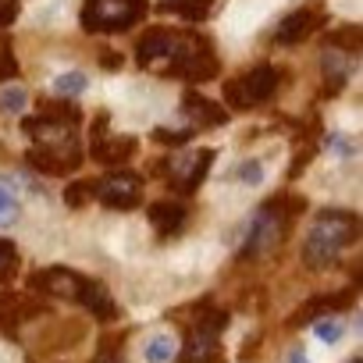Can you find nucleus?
Returning <instances> with one entry per match:
<instances>
[{"instance_id":"1","label":"nucleus","mask_w":363,"mask_h":363,"mask_svg":"<svg viewBox=\"0 0 363 363\" xmlns=\"http://www.w3.org/2000/svg\"><path fill=\"white\" fill-rule=\"evenodd\" d=\"M135 61L146 72L178 75V79H189V82H207V79L218 75L214 47L203 36L182 33V29H150L135 47Z\"/></svg>"},{"instance_id":"2","label":"nucleus","mask_w":363,"mask_h":363,"mask_svg":"<svg viewBox=\"0 0 363 363\" xmlns=\"http://www.w3.org/2000/svg\"><path fill=\"white\" fill-rule=\"evenodd\" d=\"M79 107L75 104H47L40 114L26 118L22 128L26 135L36 143L33 150V164L47 174H68L79 167V143H75V128H79Z\"/></svg>"},{"instance_id":"3","label":"nucleus","mask_w":363,"mask_h":363,"mask_svg":"<svg viewBox=\"0 0 363 363\" xmlns=\"http://www.w3.org/2000/svg\"><path fill=\"white\" fill-rule=\"evenodd\" d=\"M359 235V218L352 211H320L313 221H310V232H306V242H303V260L320 271L328 264H335L342 257V250H349Z\"/></svg>"},{"instance_id":"4","label":"nucleus","mask_w":363,"mask_h":363,"mask_svg":"<svg viewBox=\"0 0 363 363\" xmlns=\"http://www.w3.org/2000/svg\"><path fill=\"white\" fill-rule=\"evenodd\" d=\"M225 320H228L225 310H218V306H211V303L196 306L193 324H189V338H186V349H182L178 363H221Z\"/></svg>"},{"instance_id":"5","label":"nucleus","mask_w":363,"mask_h":363,"mask_svg":"<svg viewBox=\"0 0 363 363\" xmlns=\"http://www.w3.org/2000/svg\"><path fill=\"white\" fill-rule=\"evenodd\" d=\"M285 203H289V200H271V203H264V207L250 218L246 235H242V250H239L242 260L260 257V253H267V250H274V246L281 242V235H285V228H289V218L296 214V211H285Z\"/></svg>"},{"instance_id":"6","label":"nucleus","mask_w":363,"mask_h":363,"mask_svg":"<svg viewBox=\"0 0 363 363\" xmlns=\"http://www.w3.org/2000/svg\"><path fill=\"white\" fill-rule=\"evenodd\" d=\"M146 15V0H86L82 29L86 33H121Z\"/></svg>"},{"instance_id":"7","label":"nucleus","mask_w":363,"mask_h":363,"mask_svg":"<svg viewBox=\"0 0 363 363\" xmlns=\"http://www.w3.org/2000/svg\"><path fill=\"white\" fill-rule=\"evenodd\" d=\"M278 82H281V72L274 65H257V68L242 72L239 79H228L225 82V96H228L232 107H257V104L274 96Z\"/></svg>"},{"instance_id":"8","label":"nucleus","mask_w":363,"mask_h":363,"mask_svg":"<svg viewBox=\"0 0 363 363\" xmlns=\"http://www.w3.org/2000/svg\"><path fill=\"white\" fill-rule=\"evenodd\" d=\"M211 164H214V150H193V153H171L167 160H160V171L167 174L171 189L193 193V189H200V182L207 178Z\"/></svg>"},{"instance_id":"9","label":"nucleus","mask_w":363,"mask_h":363,"mask_svg":"<svg viewBox=\"0 0 363 363\" xmlns=\"http://www.w3.org/2000/svg\"><path fill=\"white\" fill-rule=\"evenodd\" d=\"M93 196H96L100 203H107L111 211H132V207L143 200V178L132 174V171L107 174V178L93 182Z\"/></svg>"},{"instance_id":"10","label":"nucleus","mask_w":363,"mask_h":363,"mask_svg":"<svg viewBox=\"0 0 363 363\" xmlns=\"http://www.w3.org/2000/svg\"><path fill=\"white\" fill-rule=\"evenodd\" d=\"M82 281L86 278L68 267H43L40 274L29 278V289H36L40 296H54V299H79Z\"/></svg>"},{"instance_id":"11","label":"nucleus","mask_w":363,"mask_h":363,"mask_svg":"<svg viewBox=\"0 0 363 363\" xmlns=\"http://www.w3.org/2000/svg\"><path fill=\"white\" fill-rule=\"evenodd\" d=\"M135 146H139L135 135H114L107 128V118L96 121V128H93V157L100 164H121V160H128L135 153Z\"/></svg>"},{"instance_id":"12","label":"nucleus","mask_w":363,"mask_h":363,"mask_svg":"<svg viewBox=\"0 0 363 363\" xmlns=\"http://www.w3.org/2000/svg\"><path fill=\"white\" fill-rule=\"evenodd\" d=\"M320 22H324V15H320L317 8H299V11L285 15V18L274 26L271 40H274V43H281V47H292V43L306 40L310 33H317V29H320Z\"/></svg>"},{"instance_id":"13","label":"nucleus","mask_w":363,"mask_h":363,"mask_svg":"<svg viewBox=\"0 0 363 363\" xmlns=\"http://www.w3.org/2000/svg\"><path fill=\"white\" fill-rule=\"evenodd\" d=\"M320 68H324V82H328V89H342V86L349 82L352 68H356V50L335 43V47H328V50L320 54Z\"/></svg>"},{"instance_id":"14","label":"nucleus","mask_w":363,"mask_h":363,"mask_svg":"<svg viewBox=\"0 0 363 363\" xmlns=\"http://www.w3.org/2000/svg\"><path fill=\"white\" fill-rule=\"evenodd\" d=\"M182 111L193 118V128H214V125H225V121H228V111H225L221 104H211V100L200 96V93H186V100H182Z\"/></svg>"},{"instance_id":"15","label":"nucleus","mask_w":363,"mask_h":363,"mask_svg":"<svg viewBox=\"0 0 363 363\" xmlns=\"http://www.w3.org/2000/svg\"><path fill=\"white\" fill-rule=\"evenodd\" d=\"M75 303H82V306H86L93 317H100V320H114V317H118V306H114L111 292H107L100 281H89V278H86Z\"/></svg>"},{"instance_id":"16","label":"nucleus","mask_w":363,"mask_h":363,"mask_svg":"<svg viewBox=\"0 0 363 363\" xmlns=\"http://www.w3.org/2000/svg\"><path fill=\"white\" fill-rule=\"evenodd\" d=\"M150 221H153V228L160 232V235H178L182 228H186V221H189V211L182 207V203H153L150 207Z\"/></svg>"},{"instance_id":"17","label":"nucleus","mask_w":363,"mask_h":363,"mask_svg":"<svg viewBox=\"0 0 363 363\" xmlns=\"http://www.w3.org/2000/svg\"><path fill=\"white\" fill-rule=\"evenodd\" d=\"M174 352H178V342H174L171 331H157V335H150L146 345H143V359H146V363H171Z\"/></svg>"},{"instance_id":"18","label":"nucleus","mask_w":363,"mask_h":363,"mask_svg":"<svg viewBox=\"0 0 363 363\" xmlns=\"http://www.w3.org/2000/svg\"><path fill=\"white\" fill-rule=\"evenodd\" d=\"M211 4H214V0H164L160 11L178 15V18H189V22H203L211 15Z\"/></svg>"},{"instance_id":"19","label":"nucleus","mask_w":363,"mask_h":363,"mask_svg":"<svg viewBox=\"0 0 363 363\" xmlns=\"http://www.w3.org/2000/svg\"><path fill=\"white\" fill-rule=\"evenodd\" d=\"M310 331H313V338H320L324 345H335V342H342V338H345V324H342L335 313L317 317V320L310 324Z\"/></svg>"},{"instance_id":"20","label":"nucleus","mask_w":363,"mask_h":363,"mask_svg":"<svg viewBox=\"0 0 363 363\" xmlns=\"http://www.w3.org/2000/svg\"><path fill=\"white\" fill-rule=\"evenodd\" d=\"M50 86H54L57 96H79V93H86L89 75H86V72H61V75H54Z\"/></svg>"},{"instance_id":"21","label":"nucleus","mask_w":363,"mask_h":363,"mask_svg":"<svg viewBox=\"0 0 363 363\" xmlns=\"http://www.w3.org/2000/svg\"><path fill=\"white\" fill-rule=\"evenodd\" d=\"M22 299L18 296H4L0 299V331H8V335H15V324H22Z\"/></svg>"},{"instance_id":"22","label":"nucleus","mask_w":363,"mask_h":363,"mask_svg":"<svg viewBox=\"0 0 363 363\" xmlns=\"http://www.w3.org/2000/svg\"><path fill=\"white\" fill-rule=\"evenodd\" d=\"M235 178L242 182V186H250V189H257L260 182H264V160H242L239 167H235Z\"/></svg>"},{"instance_id":"23","label":"nucleus","mask_w":363,"mask_h":363,"mask_svg":"<svg viewBox=\"0 0 363 363\" xmlns=\"http://www.w3.org/2000/svg\"><path fill=\"white\" fill-rule=\"evenodd\" d=\"M324 150H328L331 157H338V160H349V157L356 153V143H352L345 132H331V135L324 139Z\"/></svg>"},{"instance_id":"24","label":"nucleus","mask_w":363,"mask_h":363,"mask_svg":"<svg viewBox=\"0 0 363 363\" xmlns=\"http://www.w3.org/2000/svg\"><path fill=\"white\" fill-rule=\"evenodd\" d=\"M15 271H18V250H15V242L0 239V278H11Z\"/></svg>"},{"instance_id":"25","label":"nucleus","mask_w":363,"mask_h":363,"mask_svg":"<svg viewBox=\"0 0 363 363\" xmlns=\"http://www.w3.org/2000/svg\"><path fill=\"white\" fill-rule=\"evenodd\" d=\"M26 100H29L26 89H4V93H0V107H4L8 114H22Z\"/></svg>"},{"instance_id":"26","label":"nucleus","mask_w":363,"mask_h":363,"mask_svg":"<svg viewBox=\"0 0 363 363\" xmlns=\"http://www.w3.org/2000/svg\"><path fill=\"white\" fill-rule=\"evenodd\" d=\"M15 75H18V61H15L8 40H0V82H4V79H15Z\"/></svg>"},{"instance_id":"27","label":"nucleus","mask_w":363,"mask_h":363,"mask_svg":"<svg viewBox=\"0 0 363 363\" xmlns=\"http://www.w3.org/2000/svg\"><path fill=\"white\" fill-rule=\"evenodd\" d=\"M15 218H18V200L15 196H0V228L15 225Z\"/></svg>"},{"instance_id":"28","label":"nucleus","mask_w":363,"mask_h":363,"mask_svg":"<svg viewBox=\"0 0 363 363\" xmlns=\"http://www.w3.org/2000/svg\"><path fill=\"white\" fill-rule=\"evenodd\" d=\"M89 196H93V186H72V189L65 193V200H68L72 207H82Z\"/></svg>"},{"instance_id":"29","label":"nucleus","mask_w":363,"mask_h":363,"mask_svg":"<svg viewBox=\"0 0 363 363\" xmlns=\"http://www.w3.org/2000/svg\"><path fill=\"white\" fill-rule=\"evenodd\" d=\"M15 15H18V0H0V26L15 22Z\"/></svg>"},{"instance_id":"30","label":"nucleus","mask_w":363,"mask_h":363,"mask_svg":"<svg viewBox=\"0 0 363 363\" xmlns=\"http://www.w3.org/2000/svg\"><path fill=\"white\" fill-rule=\"evenodd\" d=\"M289 363H310V359H306V356H303V352H299V349H296V352H292V356H289Z\"/></svg>"}]
</instances>
